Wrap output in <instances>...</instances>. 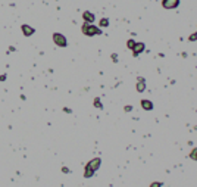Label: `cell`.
<instances>
[{
	"instance_id": "cell-1",
	"label": "cell",
	"mask_w": 197,
	"mask_h": 187,
	"mask_svg": "<svg viewBox=\"0 0 197 187\" xmlns=\"http://www.w3.org/2000/svg\"><path fill=\"white\" fill-rule=\"evenodd\" d=\"M81 31H83V34H84V35H88V37H93V35H100L101 34V30L100 28H97L96 25L88 24V22H85L84 25H83Z\"/></svg>"
},
{
	"instance_id": "cell-2",
	"label": "cell",
	"mask_w": 197,
	"mask_h": 187,
	"mask_svg": "<svg viewBox=\"0 0 197 187\" xmlns=\"http://www.w3.org/2000/svg\"><path fill=\"white\" fill-rule=\"evenodd\" d=\"M53 43L57 46V47H66L68 46V40L66 37L60 33H55L53 34Z\"/></svg>"
},
{
	"instance_id": "cell-3",
	"label": "cell",
	"mask_w": 197,
	"mask_h": 187,
	"mask_svg": "<svg viewBox=\"0 0 197 187\" xmlns=\"http://www.w3.org/2000/svg\"><path fill=\"white\" fill-rule=\"evenodd\" d=\"M180 5V0H162V6L165 9H175Z\"/></svg>"
},
{
	"instance_id": "cell-4",
	"label": "cell",
	"mask_w": 197,
	"mask_h": 187,
	"mask_svg": "<svg viewBox=\"0 0 197 187\" xmlns=\"http://www.w3.org/2000/svg\"><path fill=\"white\" fill-rule=\"evenodd\" d=\"M21 31H22V34L25 35V37H31V35L35 33V30H34L31 25H28V24H22V25H21Z\"/></svg>"
},
{
	"instance_id": "cell-5",
	"label": "cell",
	"mask_w": 197,
	"mask_h": 187,
	"mask_svg": "<svg viewBox=\"0 0 197 187\" xmlns=\"http://www.w3.org/2000/svg\"><path fill=\"white\" fill-rule=\"evenodd\" d=\"M100 165H101V159L100 158H94V159H91L90 162L87 164V166H90L93 171H97L99 168H100Z\"/></svg>"
},
{
	"instance_id": "cell-6",
	"label": "cell",
	"mask_w": 197,
	"mask_h": 187,
	"mask_svg": "<svg viewBox=\"0 0 197 187\" xmlns=\"http://www.w3.org/2000/svg\"><path fill=\"white\" fill-rule=\"evenodd\" d=\"M83 19H84V22H88V24H93L94 22V15L91 13V12H88V11H85L84 13H83Z\"/></svg>"
},
{
	"instance_id": "cell-7",
	"label": "cell",
	"mask_w": 197,
	"mask_h": 187,
	"mask_svg": "<svg viewBox=\"0 0 197 187\" xmlns=\"http://www.w3.org/2000/svg\"><path fill=\"white\" fill-rule=\"evenodd\" d=\"M141 52H144V43H135L134 49H132V55H134V56H138Z\"/></svg>"
},
{
	"instance_id": "cell-8",
	"label": "cell",
	"mask_w": 197,
	"mask_h": 187,
	"mask_svg": "<svg viewBox=\"0 0 197 187\" xmlns=\"http://www.w3.org/2000/svg\"><path fill=\"white\" fill-rule=\"evenodd\" d=\"M146 90V83H144V78H138V83H137V91H143Z\"/></svg>"
},
{
	"instance_id": "cell-9",
	"label": "cell",
	"mask_w": 197,
	"mask_h": 187,
	"mask_svg": "<svg viewBox=\"0 0 197 187\" xmlns=\"http://www.w3.org/2000/svg\"><path fill=\"white\" fill-rule=\"evenodd\" d=\"M141 106H143V109H146V111H152L153 109V103L150 102V100H141Z\"/></svg>"
},
{
	"instance_id": "cell-10",
	"label": "cell",
	"mask_w": 197,
	"mask_h": 187,
	"mask_svg": "<svg viewBox=\"0 0 197 187\" xmlns=\"http://www.w3.org/2000/svg\"><path fill=\"white\" fill-rule=\"evenodd\" d=\"M93 174H94V171L91 170L90 166H87V165H85V171H84V177H85V178H90V177H93Z\"/></svg>"
},
{
	"instance_id": "cell-11",
	"label": "cell",
	"mask_w": 197,
	"mask_h": 187,
	"mask_svg": "<svg viewBox=\"0 0 197 187\" xmlns=\"http://www.w3.org/2000/svg\"><path fill=\"white\" fill-rule=\"evenodd\" d=\"M100 27H109V19H107V18L100 19Z\"/></svg>"
},
{
	"instance_id": "cell-12",
	"label": "cell",
	"mask_w": 197,
	"mask_h": 187,
	"mask_svg": "<svg viewBox=\"0 0 197 187\" xmlns=\"http://www.w3.org/2000/svg\"><path fill=\"white\" fill-rule=\"evenodd\" d=\"M127 46H128V49L132 50V49H134V46H135V41H134V40H128V41H127Z\"/></svg>"
},
{
	"instance_id": "cell-13",
	"label": "cell",
	"mask_w": 197,
	"mask_h": 187,
	"mask_svg": "<svg viewBox=\"0 0 197 187\" xmlns=\"http://www.w3.org/2000/svg\"><path fill=\"white\" fill-rule=\"evenodd\" d=\"M190 158L194 159V161H197V149H193L191 153H190Z\"/></svg>"
},
{
	"instance_id": "cell-14",
	"label": "cell",
	"mask_w": 197,
	"mask_h": 187,
	"mask_svg": "<svg viewBox=\"0 0 197 187\" xmlns=\"http://www.w3.org/2000/svg\"><path fill=\"white\" fill-rule=\"evenodd\" d=\"M94 105H96V108H99V109L101 108V103H100V99H99V97L94 99Z\"/></svg>"
},
{
	"instance_id": "cell-15",
	"label": "cell",
	"mask_w": 197,
	"mask_h": 187,
	"mask_svg": "<svg viewBox=\"0 0 197 187\" xmlns=\"http://www.w3.org/2000/svg\"><path fill=\"white\" fill-rule=\"evenodd\" d=\"M150 187H162V183H159V181L152 183V184H150Z\"/></svg>"
},
{
	"instance_id": "cell-16",
	"label": "cell",
	"mask_w": 197,
	"mask_h": 187,
	"mask_svg": "<svg viewBox=\"0 0 197 187\" xmlns=\"http://www.w3.org/2000/svg\"><path fill=\"white\" fill-rule=\"evenodd\" d=\"M194 40H197V33H194L193 35H190V41H194Z\"/></svg>"
},
{
	"instance_id": "cell-17",
	"label": "cell",
	"mask_w": 197,
	"mask_h": 187,
	"mask_svg": "<svg viewBox=\"0 0 197 187\" xmlns=\"http://www.w3.org/2000/svg\"><path fill=\"white\" fill-rule=\"evenodd\" d=\"M112 61L113 62H118V56H116V55H112Z\"/></svg>"
},
{
	"instance_id": "cell-18",
	"label": "cell",
	"mask_w": 197,
	"mask_h": 187,
	"mask_svg": "<svg viewBox=\"0 0 197 187\" xmlns=\"http://www.w3.org/2000/svg\"><path fill=\"white\" fill-rule=\"evenodd\" d=\"M125 111H127V112H130V111H132V106H125Z\"/></svg>"
}]
</instances>
